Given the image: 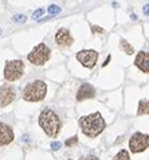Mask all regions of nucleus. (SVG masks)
I'll list each match as a JSON object with an SVG mask.
<instances>
[{
    "label": "nucleus",
    "mask_w": 149,
    "mask_h": 160,
    "mask_svg": "<svg viewBox=\"0 0 149 160\" xmlns=\"http://www.w3.org/2000/svg\"><path fill=\"white\" fill-rule=\"evenodd\" d=\"M47 85L41 79H35L30 82L23 90V98L28 102H38L46 97Z\"/></svg>",
    "instance_id": "nucleus-3"
},
{
    "label": "nucleus",
    "mask_w": 149,
    "mask_h": 160,
    "mask_svg": "<svg viewBox=\"0 0 149 160\" xmlns=\"http://www.w3.org/2000/svg\"><path fill=\"white\" fill-rule=\"evenodd\" d=\"M142 11H144V15H147V16H149V4H147V6H144V8H142Z\"/></svg>",
    "instance_id": "nucleus-22"
},
{
    "label": "nucleus",
    "mask_w": 149,
    "mask_h": 160,
    "mask_svg": "<svg viewBox=\"0 0 149 160\" xmlns=\"http://www.w3.org/2000/svg\"><path fill=\"white\" fill-rule=\"evenodd\" d=\"M12 20H14L15 23H26L27 18H26L24 15H14L12 16Z\"/></svg>",
    "instance_id": "nucleus-17"
},
{
    "label": "nucleus",
    "mask_w": 149,
    "mask_h": 160,
    "mask_svg": "<svg viewBox=\"0 0 149 160\" xmlns=\"http://www.w3.org/2000/svg\"><path fill=\"white\" fill-rule=\"evenodd\" d=\"M77 143H78V137H77V136H73L71 139L66 140V143H65V144H66L67 147H71V145H75Z\"/></svg>",
    "instance_id": "nucleus-19"
},
{
    "label": "nucleus",
    "mask_w": 149,
    "mask_h": 160,
    "mask_svg": "<svg viewBox=\"0 0 149 160\" xmlns=\"http://www.w3.org/2000/svg\"><path fill=\"white\" fill-rule=\"evenodd\" d=\"M0 35H2V28H0Z\"/></svg>",
    "instance_id": "nucleus-26"
},
{
    "label": "nucleus",
    "mask_w": 149,
    "mask_h": 160,
    "mask_svg": "<svg viewBox=\"0 0 149 160\" xmlns=\"http://www.w3.org/2000/svg\"><path fill=\"white\" fill-rule=\"evenodd\" d=\"M43 14H45V8H38L32 14V19H38V18H41Z\"/></svg>",
    "instance_id": "nucleus-18"
},
{
    "label": "nucleus",
    "mask_w": 149,
    "mask_h": 160,
    "mask_svg": "<svg viewBox=\"0 0 149 160\" xmlns=\"http://www.w3.org/2000/svg\"><path fill=\"white\" fill-rule=\"evenodd\" d=\"M55 42L59 47H70L74 42V39L67 28H59L55 34Z\"/></svg>",
    "instance_id": "nucleus-9"
},
{
    "label": "nucleus",
    "mask_w": 149,
    "mask_h": 160,
    "mask_svg": "<svg viewBox=\"0 0 149 160\" xmlns=\"http://www.w3.org/2000/svg\"><path fill=\"white\" fill-rule=\"evenodd\" d=\"M134 65L141 70L142 73H149V52L148 51H140L136 55Z\"/></svg>",
    "instance_id": "nucleus-12"
},
{
    "label": "nucleus",
    "mask_w": 149,
    "mask_h": 160,
    "mask_svg": "<svg viewBox=\"0 0 149 160\" xmlns=\"http://www.w3.org/2000/svg\"><path fill=\"white\" fill-rule=\"evenodd\" d=\"M24 73V63L20 59L8 61L4 66V78L10 82L17 81Z\"/></svg>",
    "instance_id": "nucleus-5"
},
{
    "label": "nucleus",
    "mask_w": 149,
    "mask_h": 160,
    "mask_svg": "<svg viewBox=\"0 0 149 160\" xmlns=\"http://www.w3.org/2000/svg\"><path fill=\"white\" fill-rule=\"evenodd\" d=\"M39 125L47 136L50 137H56L60 131V118L54 110L51 109H45L39 116Z\"/></svg>",
    "instance_id": "nucleus-2"
},
{
    "label": "nucleus",
    "mask_w": 149,
    "mask_h": 160,
    "mask_svg": "<svg viewBox=\"0 0 149 160\" xmlns=\"http://www.w3.org/2000/svg\"><path fill=\"white\" fill-rule=\"evenodd\" d=\"M14 131L10 125L0 121V145H8L14 141Z\"/></svg>",
    "instance_id": "nucleus-10"
},
{
    "label": "nucleus",
    "mask_w": 149,
    "mask_h": 160,
    "mask_svg": "<svg viewBox=\"0 0 149 160\" xmlns=\"http://www.w3.org/2000/svg\"><path fill=\"white\" fill-rule=\"evenodd\" d=\"M79 127L82 132L87 137H97L98 135L103 132L106 122L99 112L91 113L89 116H83L79 118Z\"/></svg>",
    "instance_id": "nucleus-1"
},
{
    "label": "nucleus",
    "mask_w": 149,
    "mask_h": 160,
    "mask_svg": "<svg viewBox=\"0 0 149 160\" xmlns=\"http://www.w3.org/2000/svg\"><path fill=\"white\" fill-rule=\"evenodd\" d=\"M81 160H99L98 158H95V156H87V158H83Z\"/></svg>",
    "instance_id": "nucleus-23"
},
{
    "label": "nucleus",
    "mask_w": 149,
    "mask_h": 160,
    "mask_svg": "<svg viewBox=\"0 0 149 160\" xmlns=\"http://www.w3.org/2000/svg\"><path fill=\"white\" fill-rule=\"evenodd\" d=\"M130 18H132V19H133V20H136V19H137V16H136L134 14H133V15H130Z\"/></svg>",
    "instance_id": "nucleus-25"
},
{
    "label": "nucleus",
    "mask_w": 149,
    "mask_h": 160,
    "mask_svg": "<svg viewBox=\"0 0 149 160\" xmlns=\"http://www.w3.org/2000/svg\"><path fill=\"white\" fill-rule=\"evenodd\" d=\"M77 59L82 66L87 69H93L98 59V51L95 50H82L77 52Z\"/></svg>",
    "instance_id": "nucleus-7"
},
{
    "label": "nucleus",
    "mask_w": 149,
    "mask_h": 160,
    "mask_svg": "<svg viewBox=\"0 0 149 160\" xmlns=\"http://www.w3.org/2000/svg\"><path fill=\"white\" fill-rule=\"evenodd\" d=\"M51 57V50L46 43H39L32 48V51L27 55V59L35 66L45 65Z\"/></svg>",
    "instance_id": "nucleus-4"
},
{
    "label": "nucleus",
    "mask_w": 149,
    "mask_h": 160,
    "mask_svg": "<svg viewBox=\"0 0 149 160\" xmlns=\"http://www.w3.org/2000/svg\"><path fill=\"white\" fill-rule=\"evenodd\" d=\"M91 31H93L94 34H103L105 32V30L102 27H98V26H91Z\"/></svg>",
    "instance_id": "nucleus-21"
},
{
    "label": "nucleus",
    "mask_w": 149,
    "mask_h": 160,
    "mask_svg": "<svg viewBox=\"0 0 149 160\" xmlns=\"http://www.w3.org/2000/svg\"><path fill=\"white\" fill-rule=\"evenodd\" d=\"M95 96V89L90 83H82L77 92V101H85Z\"/></svg>",
    "instance_id": "nucleus-11"
},
{
    "label": "nucleus",
    "mask_w": 149,
    "mask_h": 160,
    "mask_svg": "<svg viewBox=\"0 0 149 160\" xmlns=\"http://www.w3.org/2000/svg\"><path fill=\"white\" fill-rule=\"evenodd\" d=\"M120 44H121V47H122V50H124L126 54H129V55H132L133 52H134V48L132 47V44H129L128 41H125V39H121L120 41Z\"/></svg>",
    "instance_id": "nucleus-14"
},
{
    "label": "nucleus",
    "mask_w": 149,
    "mask_h": 160,
    "mask_svg": "<svg viewBox=\"0 0 149 160\" xmlns=\"http://www.w3.org/2000/svg\"><path fill=\"white\" fill-rule=\"evenodd\" d=\"M149 147V135L141 132H136L129 140V148L133 153H138L145 151Z\"/></svg>",
    "instance_id": "nucleus-6"
},
{
    "label": "nucleus",
    "mask_w": 149,
    "mask_h": 160,
    "mask_svg": "<svg viewBox=\"0 0 149 160\" xmlns=\"http://www.w3.org/2000/svg\"><path fill=\"white\" fill-rule=\"evenodd\" d=\"M50 147L52 151H58V149H60V147H62V143H60V141H52Z\"/></svg>",
    "instance_id": "nucleus-20"
},
{
    "label": "nucleus",
    "mask_w": 149,
    "mask_h": 160,
    "mask_svg": "<svg viewBox=\"0 0 149 160\" xmlns=\"http://www.w3.org/2000/svg\"><path fill=\"white\" fill-rule=\"evenodd\" d=\"M110 59H112V57H110V55H108V58H106V61L103 62V65H102V66H106V65L109 63V62H110Z\"/></svg>",
    "instance_id": "nucleus-24"
},
{
    "label": "nucleus",
    "mask_w": 149,
    "mask_h": 160,
    "mask_svg": "<svg viewBox=\"0 0 149 160\" xmlns=\"http://www.w3.org/2000/svg\"><path fill=\"white\" fill-rule=\"evenodd\" d=\"M14 100H15V89H14V86L8 85V83L0 86V106L10 105Z\"/></svg>",
    "instance_id": "nucleus-8"
},
{
    "label": "nucleus",
    "mask_w": 149,
    "mask_h": 160,
    "mask_svg": "<svg viewBox=\"0 0 149 160\" xmlns=\"http://www.w3.org/2000/svg\"><path fill=\"white\" fill-rule=\"evenodd\" d=\"M113 160H130V156H129V152L126 149H121L120 152H118L114 159Z\"/></svg>",
    "instance_id": "nucleus-15"
},
{
    "label": "nucleus",
    "mask_w": 149,
    "mask_h": 160,
    "mask_svg": "<svg viewBox=\"0 0 149 160\" xmlns=\"http://www.w3.org/2000/svg\"><path fill=\"white\" fill-rule=\"evenodd\" d=\"M47 11H49V14L52 16V15H56V14H59L60 12V7L58 6H55V4H51V6L47 8Z\"/></svg>",
    "instance_id": "nucleus-16"
},
{
    "label": "nucleus",
    "mask_w": 149,
    "mask_h": 160,
    "mask_svg": "<svg viewBox=\"0 0 149 160\" xmlns=\"http://www.w3.org/2000/svg\"><path fill=\"white\" fill-rule=\"evenodd\" d=\"M137 114H138V116H142V114H149V100H141L138 102Z\"/></svg>",
    "instance_id": "nucleus-13"
}]
</instances>
